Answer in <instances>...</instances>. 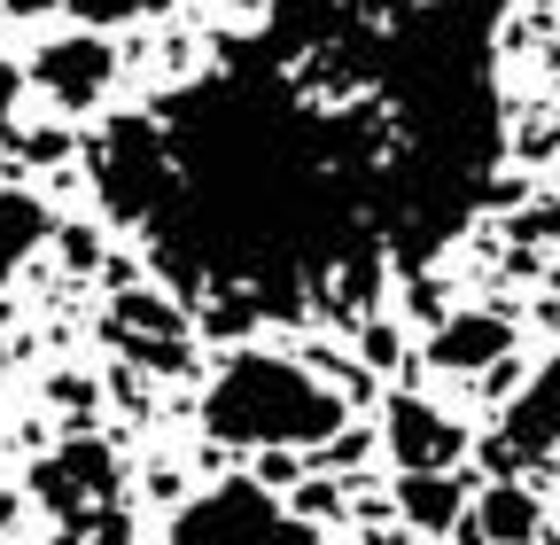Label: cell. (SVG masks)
<instances>
[{
	"instance_id": "obj_1",
	"label": "cell",
	"mask_w": 560,
	"mask_h": 545,
	"mask_svg": "<svg viewBox=\"0 0 560 545\" xmlns=\"http://www.w3.org/2000/svg\"><path fill=\"white\" fill-rule=\"evenodd\" d=\"M342 421H350V405L304 359L234 351L202 390L210 444H242V452H312V444H335Z\"/></svg>"
},
{
	"instance_id": "obj_2",
	"label": "cell",
	"mask_w": 560,
	"mask_h": 545,
	"mask_svg": "<svg viewBox=\"0 0 560 545\" xmlns=\"http://www.w3.org/2000/svg\"><path fill=\"white\" fill-rule=\"evenodd\" d=\"M94 195H102V211L132 234H149L156 211H164V195H172V149H164V125L156 109H125L102 125V141H94Z\"/></svg>"
},
{
	"instance_id": "obj_3",
	"label": "cell",
	"mask_w": 560,
	"mask_h": 545,
	"mask_svg": "<svg viewBox=\"0 0 560 545\" xmlns=\"http://www.w3.org/2000/svg\"><path fill=\"white\" fill-rule=\"evenodd\" d=\"M164 545H327V537H319V522L289 514L265 484H219L172 514Z\"/></svg>"
},
{
	"instance_id": "obj_4",
	"label": "cell",
	"mask_w": 560,
	"mask_h": 545,
	"mask_svg": "<svg viewBox=\"0 0 560 545\" xmlns=\"http://www.w3.org/2000/svg\"><path fill=\"white\" fill-rule=\"evenodd\" d=\"M117 484H125V467H117V452H109L102 437H70L62 452H47V460L32 467V491H39V507H47L62 530L109 514V507H117Z\"/></svg>"
},
{
	"instance_id": "obj_5",
	"label": "cell",
	"mask_w": 560,
	"mask_h": 545,
	"mask_svg": "<svg viewBox=\"0 0 560 545\" xmlns=\"http://www.w3.org/2000/svg\"><path fill=\"white\" fill-rule=\"evenodd\" d=\"M552 452H560V351L506 397V421H499V437L482 444V460L499 467V484H506L514 467H537Z\"/></svg>"
},
{
	"instance_id": "obj_6",
	"label": "cell",
	"mask_w": 560,
	"mask_h": 545,
	"mask_svg": "<svg viewBox=\"0 0 560 545\" xmlns=\"http://www.w3.org/2000/svg\"><path fill=\"white\" fill-rule=\"evenodd\" d=\"M32 79H39V94H47L55 109H94V102L109 94V79H117V47H109L102 32H62V39L39 47Z\"/></svg>"
},
{
	"instance_id": "obj_7",
	"label": "cell",
	"mask_w": 560,
	"mask_h": 545,
	"mask_svg": "<svg viewBox=\"0 0 560 545\" xmlns=\"http://www.w3.org/2000/svg\"><path fill=\"white\" fill-rule=\"evenodd\" d=\"M382 444L397 460V475H429V467H459L467 452V429L429 397H389V421H382Z\"/></svg>"
},
{
	"instance_id": "obj_8",
	"label": "cell",
	"mask_w": 560,
	"mask_h": 545,
	"mask_svg": "<svg viewBox=\"0 0 560 545\" xmlns=\"http://www.w3.org/2000/svg\"><path fill=\"white\" fill-rule=\"evenodd\" d=\"M429 359L436 374H490L499 359H514V320L506 312H444L436 327H429Z\"/></svg>"
},
{
	"instance_id": "obj_9",
	"label": "cell",
	"mask_w": 560,
	"mask_h": 545,
	"mask_svg": "<svg viewBox=\"0 0 560 545\" xmlns=\"http://www.w3.org/2000/svg\"><path fill=\"white\" fill-rule=\"evenodd\" d=\"M109 344H125L140 367H179V359H187V320H179V304L156 297V289H125V297L109 304Z\"/></svg>"
},
{
	"instance_id": "obj_10",
	"label": "cell",
	"mask_w": 560,
	"mask_h": 545,
	"mask_svg": "<svg viewBox=\"0 0 560 545\" xmlns=\"http://www.w3.org/2000/svg\"><path fill=\"white\" fill-rule=\"evenodd\" d=\"M475 537L482 545H537L545 537V507L529 484H482L475 499Z\"/></svg>"
},
{
	"instance_id": "obj_11",
	"label": "cell",
	"mask_w": 560,
	"mask_h": 545,
	"mask_svg": "<svg viewBox=\"0 0 560 545\" xmlns=\"http://www.w3.org/2000/svg\"><path fill=\"white\" fill-rule=\"evenodd\" d=\"M397 514L412 522V530H459V514H467V475L459 467H429V475H405L397 484Z\"/></svg>"
},
{
	"instance_id": "obj_12",
	"label": "cell",
	"mask_w": 560,
	"mask_h": 545,
	"mask_svg": "<svg viewBox=\"0 0 560 545\" xmlns=\"http://www.w3.org/2000/svg\"><path fill=\"white\" fill-rule=\"evenodd\" d=\"M39 242H55L47 202H39V195H24V187H0V289H9L16 272H24V257H32Z\"/></svg>"
},
{
	"instance_id": "obj_13",
	"label": "cell",
	"mask_w": 560,
	"mask_h": 545,
	"mask_svg": "<svg viewBox=\"0 0 560 545\" xmlns=\"http://www.w3.org/2000/svg\"><path fill=\"white\" fill-rule=\"evenodd\" d=\"M39 9H62V16H79V24H132V16H149L156 0H9V16H39Z\"/></svg>"
},
{
	"instance_id": "obj_14",
	"label": "cell",
	"mask_w": 560,
	"mask_h": 545,
	"mask_svg": "<svg viewBox=\"0 0 560 545\" xmlns=\"http://www.w3.org/2000/svg\"><path fill=\"white\" fill-rule=\"evenodd\" d=\"M70 537H79V545H132V522L109 507V514H94V522H79V530H70Z\"/></svg>"
},
{
	"instance_id": "obj_15",
	"label": "cell",
	"mask_w": 560,
	"mask_h": 545,
	"mask_svg": "<svg viewBox=\"0 0 560 545\" xmlns=\"http://www.w3.org/2000/svg\"><path fill=\"white\" fill-rule=\"evenodd\" d=\"M16 94H24V71L0 62V149H9V132H16Z\"/></svg>"
},
{
	"instance_id": "obj_16",
	"label": "cell",
	"mask_w": 560,
	"mask_h": 545,
	"mask_svg": "<svg viewBox=\"0 0 560 545\" xmlns=\"http://www.w3.org/2000/svg\"><path fill=\"white\" fill-rule=\"evenodd\" d=\"M359 351H366V367H397L405 344H397V327H366V335H359Z\"/></svg>"
},
{
	"instance_id": "obj_17",
	"label": "cell",
	"mask_w": 560,
	"mask_h": 545,
	"mask_svg": "<svg viewBox=\"0 0 560 545\" xmlns=\"http://www.w3.org/2000/svg\"><path fill=\"white\" fill-rule=\"evenodd\" d=\"M55 242H62V257H70V265H79V272H86V265H94V257H102V250H94V234H86V227H55Z\"/></svg>"
},
{
	"instance_id": "obj_18",
	"label": "cell",
	"mask_w": 560,
	"mask_h": 545,
	"mask_svg": "<svg viewBox=\"0 0 560 545\" xmlns=\"http://www.w3.org/2000/svg\"><path fill=\"white\" fill-rule=\"evenodd\" d=\"M62 149H70V141H62V132H32V141H24V156H32V164H55Z\"/></svg>"
},
{
	"instance_id": "obj_19",
	"label": "cell",
	"mask_w": 560,
	"mask_h": 545,
	"mask_svg": "<svg viewBox=\"0 0 560 545\" xmlns=\"http://www.w3.org/2000/svg\"><path fill=\"white\" fill-rule=\"evenodd\" d=\"M9 530H16V491L0 484V537H9Z\"/></svg>"
},
{
	"instance_id": "obj_20",
	"label": "cell",
	"mask_w": 560,
	"mask_h": 545,
	"mask_svg": "<svg viewBox=\"0 0 560 545\" xmlns=\"http://www.w3.org/2000/svg\"><path fill=\"white\" fill-rule=\"evenodd\" d=\"M366 545H412V537H405V530H374Z\"/></svg>"
},
{
	"instance_id": "obj_21",
	"label": "cell",
	"mask_w": 560,
	"mask_h": 545,
	"mask_svg": "<svg viewBox=\"0 0 560 545\" xmlns=\"http://www.w3.org/2000/svg\"><path fill=\"white\" fill-rule=\"evenodd\" d=\"M459 545H482V537H475V530H467V537H459Z\"/></svg>"
},
{
	"instance_id": "obj_22",
	"label": "cell",
	"mask_w": 560,
	"mask_h": 545,
	"mask_svg": "<svg viewBox=\"0 0 560 545\" xmlns=\"http://www.w3.org/2000/svg\"><path fill=\"white\" fill-rule=\"evenodd\" d=\"M537 545H560V537H537Z\"/></svg>"
},
{
	"instance_id": "obj_23",
	"label": "cell",
	"mask_w": 560,
	"mask_h": 545,
	"mask_svg": "<svg viewBox=\"0 0 560 545\" xmlns=\"http://www.w3.org/2000/svg\"><path fill=\"white\" fill-rule=\"evenodd\" d=\"M0 9H9V0H0Z\"/></svg>"
}]
</instances>
